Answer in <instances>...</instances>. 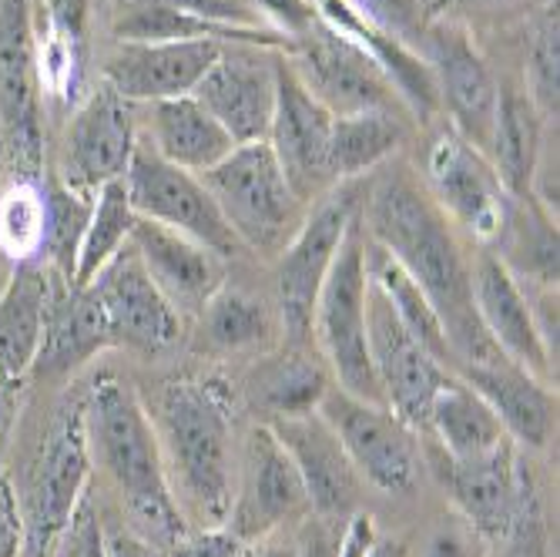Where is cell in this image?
<instances>
[{"label":"cell","mask_w":560,"mask_h":557,"mask_svg":"<svg viewBox=\"0 0 560 557\" xmlns=\"http://www.w3.org/2000/svg\"><path fill=\"white\" fill-rule=\"evenodd\" d=\"M363 229L430 295L450 343V373L464 363L503 357L474 310V256L464 248L450 219L436 209L417 172L393 165L366 188Z\"/></svg>","instance_id":"1"},{"label":"cell","mask_w":560,"mask_h":557,"mask_svg":"<svg viewBox=\"0 0 560 557\" xmlns=\"http://www.w3.org/2000/svg\"><path fill=\"white\" fill-rule=\"evenodd\" d=\"M165 477L185 521L225 527L235 494L232 403L215 380H168L148 407Z\"/></svg>","instance_id":"2"},{"label":"cell","mask_w":560,"mask_h":557,"mask_svg":"<svg viewBox=\"0 0 560 557\" xmlns=\"http://www.w3.org/2000/svg\"><path fill=\"white\" fill-rule=\"evenodd\" d=\"M81 414L91 464L118 487L138 527L135 534L172 547L188 534V524L172 497L159 437L138 390L115 373H101L81 399Z\"/></svg>","instance_id":"3"},{"label":"cell","mask_w":560,"mask_h":557,"mask_svg":"<svg viewBox=\"0 0 560 557\" xmlns=\"http://www.w3.org/2000/svg\"><path fill=\"white\" fill-rule=\"evenodd\" d=\"M366 302H370L366 229L360 212V219L349 225L336 259L319 286L316 310H313V339L339 390L370 403H383V390L376 383V370L370 357Z\"/></svg>","instance_id":"4"},{"label":"cell","mask_w":560,"mask_h":557,"mask_svg":"<svg viewBox=\"0 0 560 557\" xmlns=\"http://www.w3.org/2000/svg\"><path fill=\"white\" fill-rule=\"evenodd\" d=\"M238 245L276 259L305 219V201L285 182L269 141L235 144L229 155L198 175Z\"/></svg>","instance_id":"5"},{"label":"cell","mask_w":560,"mask_h":557,"mask_svg":"<svg viewBox=\"0 0 560 557\" xmlns=\"http://www.w3.org/2000/svg\"><path fill=\"white\" fill-rule=\"evenodd\" d=\"M363 198V182H339L305 209L302 225L276 256V310L285 343H310L319 286L349 225L360 219Z\"/></svg>","instance_id":"6"},{"label":"cell","mask_w":560,"mask_h":557,"mask_svg":"<svg viewBox=\"0 0 560 557\" xmlns=\"http://www.w3.org/2000/svg\"><path fill=\"white\" fill-rule=\"evenodd\" d=\"M423 185L436 209L480 248H493L511 222L514 198L497 178L490 159L450 125L440 128L423 155Z\"/></svg>","instance_id":"7"},{"label":"cell","mask_w":560,"mask_h":557,"mask_svg":"<svg viewBox=\"0 0 560 557\" xmlns=\"http://www.w3.org/2000/svg\"><path fill=\"white\" fill-rule=\"evenodd\" d=\"M316 414L339 437L346 457L366 484L383 494H413L423 471L417 443L420 433H413L389 407L360 399L332 383L323 393Z\"/></svg>","instance_id":"8"},{"label":"cell","mask_w":560,"mask_h":557,"mask_svg":"<svg viewBox=\"0 0 560 557\" xmlns=\"http://www.w3.org/2000/svg\"><path fill=\"white\" fill-rule=\"evenodd\" d=\"M279 55L285 58L299 84L332 118L360 112H393L410 118V112H406L393 84L383 78V71L352 40L336 34L323 18L302 37H295L285 50H279Z\"/></svg>","instance_id":"9"},{"label":"cell","mask_w":560,"mask_h":557,"mask_svg":"<svg viewBox=\"0 0 560 557\" xmlns=\"http://www.w3.org/2000/svg\"><path fill=\"white\" fill-rule=\"evenodd\" d=\"M91 453L84 437L81 399L65 407L50 423L27 487V547L34 557H44L55 547L78 518V503L91 480Z\"/></svg>","instance_id":"10"},{"label":"cell","mask_w":560,"mask_h":557,"mask_svg":"<svg viewBox=\"0 0 560 557\" xmlns=\"http://www.w3.org/2000/svg\"><path fill=\"white\" fill-rule=\"evenodd\" d=\"M121 182L138 219L175 229L201 245H209L225 259L245 252L235 232L229 229V222L222 219L206 182L159 159L155 151L141 141V135H138V148Z\"/></svg>","instance_id":"11"},{"label":"cell","mask_w":560,"mask_h":557,"mask_svg":"<svg viewBox=\"0 0 560 557\" xmlns=\"http://www.w3.org/2000/svg\"><path fill=\"white\" fill-rule=\"evenodd\" d=\"M310 511L313 508L310 497H305V484L282 440L272 433L269 423L252 427L238 457L235 494L225 527L238 541L252 544L259 537L279 534V527Z\"/></svg>","instance_id":"12"},{"label":"cell","mask_w":560,"mask_h":557,"mask_svg":"<svg viewBox=\"0 0 560 557\" xmlns=\"http://www.w3.org/2000/svg\"><path fill=\"white\" fill-rule=\"evenodd\" d=\"M420 55L433 71L440 112L450 118V128L487 155L500 105V81L477 44L453 21H433L420 37Z\"/></svg>","instance_id":"13"},{"label":"cell","mask_w":560,"mask_h":557,"mask_svg":"<svg viewBox=\"0 0 560 557\" xmlns=\"http://www.w3.org/2000/svg\"><path fill=\"white\" fill-rule=\"evenodd\" d=\"M279 88V50L259 44H222L191 97L206 108L235 144L266 141Z\"/></svg>","instance_id":"14"},{"label":"cell","mask_w":560,"mask_h":557,"mask_svg":"<svg viewBox=\"0 0 560 557\" xmlns=\"http://www.w3.org/2000/svg\"><path fill=\"white\" fill-rule=\"evenodd\" d=\"M138 135L135 105L101 81L81 97L68 121L58 178L78 192H97L101 185L125 178Z\"/></svg>","instance_id":"15"},{"label":"cell","mask_w":560,"mask_h":557,"mask_svg":"<svg viewBox=\"0 0 560 557\" xmlns=\"http://www.w3.org/2000/svg\"><path fill=\"white\" fill-rule=\"evenodd\" d=\"M84 289L105 320L112 346L135 352H165L178 343L182 313L151 282L131 245H125Z\"/></svg>","instance_id":"16"},{"label":"cell","mask_w":560,"mask_h":557,"mask_svg":"<svg viewBox=\"0 0 560 557\" xmlns=\"http://www.w3.org/2000/svg\"><path fill=\"white\" fill-rule=\"evenodd\" d=\"M366 313H370L366 323L370 357H373L376 383L383 390V403L413 433H427L433 396L453 373L410 336V329L396 320L393 306L373 286H370Z\"/></svg>","instance_id":"17"},{"label":"cell","mask_w":560,"mask_h":557,"mask_svg":"<svg viewBox=\"0 0 560 557\" xmlns=\"http://www.w3.org/2000/svg\"><path fill=\"white\" fill-rule=\"evenodd\" d=\"M0 128L21 175H44L40 91L31 0H0Z\"/></svg>","instance_id":"18"},{"label":"cell","mask_w":560,"mask_h":557,"mask_svg":"<svg viewBox=\"0 0 560 557\" xmlns=\"http://www.w3.org/2000/svg\"><path fill=\"white\" fill-rule=\"evenodd\" d=\"M329 135H332V115L299 84L292 68L279 55L276 112L266 141L285 182L305 206H313L319 195L336 188L329 172Z\"/></svg>","instance_id":"19"},{"label":"cell","mask_w":560,"mask_h":557,"mask_svg":"<svg viewBox=\"0 0 560 557\" xmlns=\"http://www.w3.org/2000/svg\"><path fill=\"white\" fill-rule=\"evenodd\" d=\"M222 40L185 37V40H118L105 58V81L131 105H151L191 94L195 84L215 65Z\"/></svg>","instance_id":"20"},{"label":"cell","mask_w":560,"mask_h":557,"mask_svg":"<svg viewBox=\"0 0 560 557\" xmlns=\"http://www.w3.org/2000/svg\"><path fill=\"white\" fill-rule=\"evenodd\" d=\"M433 471L453 497L456 511L464 514V521L480 537L506 541L524 527L527 494L524 474L514 457V440L477 461H450L440 453L433 461Z\"/></svg>","instance_id":"21"},{"label":"cell","mask_w":560,"mask_h":557,"mask_svg":"<svg viewBox=\"0 0 560 557\" xmlns=\"http://www.w3.org/2000/svg\"><path fill=\"white\" fill-rule=\"evenodd\" d=\"M470 289L477 320L483 333L493 339V346L540 383H550L557 376V363L547 357V346L537 333L527 286L490 248H480L470 269Z\"/></svg>","instance_id":"22"},{"label":"cell","mask_w":560,"mask_h":557,"mask_svg":"<svg viewBox=\"0 0 560 557\" xmlns=\"http://www.w3.org/2000/svg\"><path fill=\"white\" fill-rule=\"evenodd\" d=\"M128 245L165 299L185 316L198 313L229 282V259L175 229L135 219Z\"/></svg>","instance_id":"23"},{"label":"cell","mask_w":560,"mask_h":557,"mask_svg":"<svg viewBox=\"0 0 560 557\" xmlns=\"http://www.w3.org/2000/svg\"><path fill=\"white\" fill-rule=\"evenodd\" d=\"M272 433L282 440L289 457L305 484V497L310 508L319 518H346L360 503L363 477L355 474L352 461L339 437L329 430V423L319 414H302V417H279L269 420Z\"/></svg>","instance_id":"24"},{"label":"cell","mask_w":560,"mask_h":557,"mask_svg":"<svg viewBox=\"0 0 560 557\" xmlns=\"http://www.w3.org/2000/svg\"><path fill=\"white\" fill-rule=\"evenodd\" d=\"M316 11L336 34L352 40L383 71V78L393 84V91L399 94L410 118L433 121L440 115L433 71L413 44H406L396 34L373 24L360 8H355V0H316Z\"/></svg>","instance_id":"25"},{"label":"cell","mask_w":560,"mask_h":557,"mask_svg":"<svg viewBox=\"0 0 560 557\" xmlns=\"http://www.w3.org/2000/svg\"><path fill=\"white\" fill-rule=\"evenodd\" d=\"M453 376H460L470 390L483 396L511 440L534 450L547 446L557 423V399L550 396L547 383H540L506 357L464 363L453 370Z\"/></svg>","instance_id":"26"},{"label":"cell","mask_w":560,"mask_h":557,"mask_svg":"<svg viewBox=\"0 0 560 557\" xmlns=\"http://www.w3.org/2000/svg\"><path fill=\"white\" fill-rule=\"evenodd\" d=\"M108 346L112 339L91 292L84 286L68 282L58 272H50L44 336H40V349L31 370H37V376H47V380L71 376Z\"/></svg>","instance_id":"27"},{"label":"cell","mask_w":560,"mask_h":557,"mask_svg":"<svg viewBox=\"0 0 560 557\" xmlns=\"http://www.w3.org/2000/svg\"><path fill=\"white\" fill-rule=\"evenodd\" d=\"M141 141L159 159L191 175H206L235 148L229 131L191 94L151 101Z\"/></svg>","instance_id":"28"},{"label":"cell","mask_w":560,"mask_h":557,"mask_svg":"<svg viewBox=\"0 0 560 557\" xmlns=\"http://www.w3.org/2000/svg\"><path fill=\"white\" fill-rule=\"evenodd\" d=\"M50 292V269L44 263H21L0 289V383L21 380L40 349L44 313Z\"/></svg>","instance_id":"29"},{"label":"cell","mask_w":560,"mask_h":557,"mask_svg":"<svg viewBox=\"0 0 560 557\" xmlns=\"http://www.w3.org/2000/svg\"><path fill=\"white\" fill-rule=\"evenodd\" d=\"M332 386V373L319 349L310 352L305 343H289L279 352H262L248 370V393L272 420L316 414L323 393Z\"/></svg>","instance_id":"30"},{"label":"cell","mask_w":560,"mask_h":557,"mask_svg":"<svg viewBox=\"0 0 560 557\" xmlns=\"http://www.w3.org/2000/svg\"><path fill=\"white\" fill-rule=\"evenodd\" d=\"M544 148V115L527 97L524 88L500 84V105H497V121L490 135L487 159L511 192V198H527L530 195V178Z\"/></svg>","instance_id":"31"},{"label":"cell","mask_w":560,"mask_h":557,"mask_svg":"<svg viewBox=\"0 0 560 557\" xmlns=\"http://www.w3.org/2000/svg\"><path fill=\"white\" fill-rule=\"evenodd\" d=\"M427 430L436 437L440 453L450 461H477L497 446L511 443L497 414L483 403L477 390H470L460 376H450L433 396Z\"/></svg>","instance_id":"32"},{"label":"cell","mask_w":560,"mask_h":557,"mask_svg":"<svg viewBox=\"0 0 560 557\" xmlns=\"http://www.w3.org/2000/svg\"><path fill=\"white\" fill-rule=\"evenodd\" d=\"M195 316H198V343L209 352H248V349L266 352L282 333L276 302L229 282Z\"/></svg>","instance_id":"33"},{"label":"cell","mask_w":560,"mask_h":557,"mask_svg":"<svg viewBox=\"0 0 560 557\" xmlns=\"http://www.w3.org/2000/svg\"><path fill=\"white\" fill-rule=\"evenodd\" d=\"M406 115L360 112L332 118L329 135V172L332 182H360L363 175L386 165L406 138Z\"/></svg>","instance_id":"34"},{"label":"cell","mask_w":560,"mask_h":557,"mask_svg":"<svg viewBox=\"0 0 560 557\" xmlns=\"http://www.w3.org/2000/svg\"><path fill=\"white\" fill-rule=\"evenodd\" d=\"M366 276H370V286L389 302L396 320L410 329V336L430 349L433 357L450 370L453 367V357H450V343H446V333H443V323L433 310L430 295L417 286V279L406 272L386 248H380L370 235H366Z\"/></svg>","instance_id":"35"},{"label":"cell","mask_w":560,"mask_h":557,"mask_svg":"<svg viewBox=\"0 0 560 557\" xmlns=\"http://www.w3.org/2000/svg\"><path fill=\"white\" fill-rule=\"evenodd\" d=\"M135 209L128 201L125 182H108L94 192V206L91 219L84 225L81 245H78V259H74V286H88L101 269H105L118 252L128 245L131 229H135Z\"/></svg>","instance_id":"36"},{"label":"cell","mask_w":560,"mask_h":557,"mask_svg":"<svg viewBox=\"0 0 560 557\" xmlns=\"http://www.w3.org/2000/svg\"><path fill=\"white\" fill-rule=\"evenodd\" d=\"M47 235L44 175H18L0 192V256L14 266L40 263Z\"/></svg>","instance_id":"37"},{"label":"cell","mask_w":560,"mask_h":557,"mask_svg":"<svg viewBox=\"0 0 560 557\" xmlns=\"http://www.w3.org/2000/svg\"><path fill=\"white\" fill-rule=\"evenodd\" d=\"M44 195H47V235H44L40 263L50 272H58L71 282L78 245H81L84 225L91 219L94 192H78V188L65 185L58 175H44Z\"/></svg>","instance_id":"38"},{"label":"cell","mask_w":560,"mask_h":557,"mask_svg":"<svg viewBox=\"0 0 560 557\" xmlns=\"http://www.w3.org/2000/svg\"><path fill=\"white\" fill-rule=\"evenodd\" d=\"M557 34L560 27H557V0H553L534 24L527 71H524V91L544 118H557V84H560V37Z\"/></svg>","instance_id":"39"},{"label":"cell","mask_w":560,"mask_h":557,"mask_svg":"<svg viewBox=\"0 0 560 557\" xmlns=\"http://www.w3.org/2000/svg\"><path fill=\"white\" fill-rule=\"evenodd\" d=\"M168 8L195 18V21H206L225 31H242V34H279L272 31L259 11L252 8V0H165ZM282 37V34H279ZM289 40V37H285Z\"/></svg>","instance_id":"40"},{"label":"cell","mask_w":560,"mask_h":557,"mask_svg":"<svg viewBox=\"0 0 560 557\" xmlns=\"http://www.w3.org/2000/svg\"><path fill=\"white\" fill-rule=\"evenodd\" d=\"M423 4L427 0H355V8H360L373 24H380L383 31L396 34L406 44H413L417 50H420V37L430 24L423 14Z\"/></svg>","instance_id":"41"},{"label":"cell","mask_w":560,"mask_h":557,"mask_svg":"<svg viewBox=\"0 0 560 557\" xmlns=\"http://www.w3.org/2000/svg\"><path fill=\"white\" fill-rule=\"evenodd\" d=\"M34 18L65 34L74 47L88 50V24H91V0H31Z\"/></svg>","instance_id":"42"},{"label":"cell","mask_w":560,"mask_h":557,"mask_svg":"<svg viewBox=\"0 0 560 557\" xmlns=\"http://www.w3.org/2000/svg\"><path fill=\"white\" fill-rule=\"evenodd\" d=\"M252 8L272 31L289 37V44L319 21L316 0H252Z\"/></svg>","instance_id":"43"},{"label":"cell","mask_w":560,"mask_h":557,"mask_svg":"<svg viewBox=\"0 0 560 557\" xmlns=\"http://www.w3.org/2000/svg\"><path fill=\"white\" fill-rule=\"evenodd\" d=\"M248 544L238 541L229 527H201L188 531L172 544L168 557H245Z\"/></svg>","instance_id":"44"},{"label":"cell","mask_w":560,"mask_h":557,"mask_svg":"<svg viewBox=\"0 0 560 557\" xmlns=\"http://www.w3.org/2000/svg\"><path fill=\"white\" fill-rule=\"evenodd\" d=\"M27 547V521L11 474L0 471V557H21Z\"/></svg>","instance_id":"45"},{"label":"cell","mask_w":560,"mask_h":557,"mask_svg":"<svg viewBox=\"0 0 560 557\" xmlns=\"http://www.w3.org/2000/svg\"><path fill=\"white\" fill-rule=\"evenodd\" d=\"M480 534L470 524H440L430 541L423 557H483Z\"/></svg>","instance_id":"46"},{"label":"cell","mask_w":560,"mask_h":557,"mask_svg":"<svg viewBox=\"0 0 560 557\" xmlns=\"http://www.w3.org/2000/svg\"><path fill=\"white\" fill-rule=\"evenodd\" d=\"M101 541H105V557H168L159 544L144 541L141 534L128 527L101 531Z\"/></svg>","instance_id":"47"},{"label":"cell","mask_w":560,"mask_h":557,"mask_svg":"<svg viewBox=\"0 0 560 557\" xmlns=\"http://www.w3.org/2000/svg\"><path fill=\"white\" fill-rule=\"evenodd\" d=\"M376 541V527H373V518L366 514H355L346 527V534L339 537V550L336 557H366L370 547Z\"/></svg>","instance_id":"48"},{"label":"cell","mask_w":560,"mask_h":557,"mask_svg":"<svg viewBox=\"0 0 560 557\" xmlns=\"http://www.w3.org/2000/svg\"><path fill=\"white\" fill-rule=\"evenodd\" d=\"M74 557H105V541H101V527L84 514L74 531Z\"/></svg>","instance_id":"49"},{"label":"cell","mask_w":560,"mask_h":557,"mask_svg":"<svg viewBox=\"0 0 560 557\" xmlns=\"http://www.w3.org/2000/svg\"><path fill=\"white\" fill-rule=\"evenodd\" d=\"M245 557H302V554H299V544L295 541H282V537L269 534V537L252 541Z\"/></svg>","instance_id":"50"},{"label":"cell","mask_w":560,"mask_h":557,"mask_svg":"<svg viewBox=\"0 0 560 557\" xmlns=\"http://www.w3.org/2000/svg\"><path fill=\"white\" fill-rule=\"evenodd\" d=\"M366 557H406V547H402V541H393V537H376Z\"/></svg>","instance_id":"51"},{"label":"cell","mask_w":560,"mask_h":557,"mask_svg":"<svg viewBox=\"0 0 560 557\" xmlns=\"http://www.w3.org/2000/svg\"><path fill=\"white\" fill-rule=\"evenodd\" d=\"M4 159H8V138H4V128H0V172H4Z\"/></svg>","instance_id":"52"},{"label":"cell","mask_w":560,"mask_h":557,"mask_svg":"<svg viewBox=\"0 0 560 557\" xmlns=\"http://www.w3.org/2000/svg\"><path fill=\"white\" fill-rule=\"evenodd\" d=\"M433 8H443V4H456V0H430Z\"/></svg>","instance_id":"53"}]
</instances>
